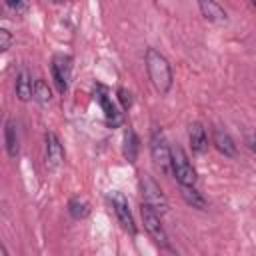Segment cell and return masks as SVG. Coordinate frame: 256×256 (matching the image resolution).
<instances>
[{
    "label": "cell",
    "instance_id": "1",
    "mask_svg": "<svg viewBox=\"0 0 256 256\" xmlns=\"http://www.w3.org/2000/svg\"><path fill=\"white\" fill-rule=\"evenodd\" d=\"M146 70H148V78H150L152 86L160 94H166L172 88V68H170V62L156 48H148L146 50Z\"/></svg>",
    "mask_w": 256,
    "mask_h": 256
},
{
    "label": "cell",
    "instance_id": "2",
    "mask_svg": "<svg viewBox=\"0 0 256 256\" xmlns=\"http://www.w3.org/2000/svg\"><path fill=\"white\" fill-rule=\"evenodd\" d=\"M140 190H142V198H144L142 202L148 204L154 212H158V214H166L168 212V200H166L160 184L152 176L144 174L140 178Z\"/></svg>",
    "mask_w": 256,
    "mask_h": 256
},
{
    "label": "cell",
    "instance_id": "3",
    "mask_svg": "<svg viewBox=\"0 0 256 256\" xmlns=\"http://www.w3.org/2000/svg\"><path fill=\"white\" fill-rule=\"evenodd\" d=\"M172 172L180 186H194L196 184V170L188 162L184 150L180 146L172 148Z\"/></svg>",
    "mask_w": 256,
    "mask_h": 256
},
{
    "label": "cell",
    "instance_id": "4",
    "mask_svg": "<svg viewBox=\"0 0 256 256\" xmlns=\"http://www.w3.org/2000/svg\"><path fill=\"white\" fill-rule=\"evenodd\" d=\"M140 214H142L144 228H146V232L152 236V240H154L156 244L168 248V234H166V230H164V226H162V222H160V214L154 212V210H152L148 204H144V202H142V206H140Z\"/></svg>",
    "mask_w": 256,
    "mask_h": 256
},
{
    "label": "cell",
    "instance_id": "5",
    "mask_svg": "<svg viewBox=\"0 0 256 256\" xmlns=\"http://www.w3.org/2000/svg\"><path fill=\"white\" fill-rule=\"evenodd\" d=\"M150 154H152V160L160 166V170L168 172L172 168V148L168 146L166 136L160 130H154L152 132V138H150Z\"/></svg>",
    "mask_w": 256,
    "mask_h": 256
},
{
    "label": "cell",
    "instance_id": "6",
    "mask_svg": "<svg viewBox=\"0 0 256 256\" xmlns=\"http://www.w3.org/2000/svg\"><path fill=\"white\" fill-rule=\"evenodd\" d=\"M108 198H110V204H112L114 214H116L118 222L122 224V228L126 232H130V234H136V224H134V218H132V212H130L126 196L122 192H118V190H112L108 194Z\"/></svg>",
    "mask_w": 256,
    "mask_h": 256
},
{
    "label": "cell",
    "instance_id": "7",
    "mask_svg": "<svg viewBox=\"0 0 256 256\" xmlns=\"http://www.w3.org/2000/svg\"><path fill=\"white\" fill-rule=\"evenodd\" d=\"M50 72H52V78H54L58 92L64 94L68 90V82H70V74H72V58L66 54L54 56L52 64H50Z\"/></svg>",
    "mask_w": 256,
    "mask_h": 256
},
{
    "label": "cell",
    "instance_id": "8",
    "mask_svg": "<svg viewBox=\"0 0 256 256\" xmlns=\"http://www.w3.org/2000/svg\"><path fill=\"white\" fill-rule=\"evenodd\" d=\"M94 96H96V100H98V104L102 106V110H104V118H106V124L108 126H112V128H116V126H120L122 124V114L116 110V106H114V102H112V98L108 96V90L104 88V86H96V90H94Z\"/></svg>",
    "mask_w": 256,
    "mask_h": 256
},
{
    "label": "cell",
    "instance_id": "9",
    "mask_svg": "<svg viewBox=\"0 0 256 256\" xmlns=\"http://www.w3.org/2000/svg\"><path fill=\"white\" fill-rule=\"evenodd\" d=\"M44 142H46V166L50 170H58L64 162V148L54 132H46Z\"/></svg>",
    "mask_w": 256,
    "mask_h": 256
},
{
    "label": "cell",
    "instance_id": "10",
    "mask_svg": "<svg viewBox=\"0 0 256 256\" xmlns=\"http://www.w3.org/2000/svg\"><path fill=\"white\" fill-rule=\"evenodd\" d=\"M188 140H190V148L194 152H204L208 148V136H206V130L200 122H192L190 128H188Z\"/></svg>",
    "mask_w": 256,
    "mask_h": 256
},
{
    "label": "cell",
    "instance_id": "11",
    "mask_svg": "<svg viewBox=\"0 0 256 256\" xmlns=\"http://www.w3.org/2000/svg\"><path fill=\"white\" fill-rule=\"evenodd\" d=\"M16 96L22 102H28L30 98H34V82L30 80V74L26 70H20L16 76Z\"/></svg>",
    "mask_w": 256,
    "mask_h": 256
},
{
    "label": "cell",
    "instance_id": "12",
    "mask_svg": "<svg viewBox=\"0 0 256 256\" xmlns=\"http://www.w3.org/2000/svg\"><path fill=\"white\" fill-rule=\"evenodd\" d=\"M198 8H200L202 16L206 20H210V22H226V10L218 2L202 0V2H198Z\"/></svg>",
    "mask_w": 256,
    "mask_h": 256
},
{
    "label": "cell",
    "instance_id": "13",
    "mask_svg": "<svg viewBox=\"0 0 256 256\" xmlns=\"http://www.w3.org/2000/svg\"><path fill=\"white\" fill-rule=\"evenodd\" d=\"M4 142H6V152H8V156H10V158H16V156H18L20 146H18V132H16V124H14L12 120H8V122H6V126H4Z\"/></svg>",
    "mask_w": 256,
    "mask_h": 256
},
{
    "label": "cell",
    "instance_id": "14",
    "mask_svg": "<svg viewBox=\"0 0 256 256\" xmlns=\"http://www.w3.org/2000/svg\"><path fill=\"white\" fill-rule=\"evenodd\" d=\"M214 146L224 156H236V144H234L232 136L228 132H224V130H216L214 132Z\"/></svg>",
    "mask_w": 256,
    "mask_h": 256
},
{
    "label": "cell",
    "instance_id": "15",
    "mask_svg": "<svg viewBox=\"0 0 256 256\" xmlns=\"http://www.w3.org/2000/svg\"><path fill=\"white\" fill-rule=\"evenodd\" d=\"M138 136H136V132L132 130V128H128L126 132H124V146H122V152H124V158L128 160V162H136V158H138Z\"/></svg>",
    "mask_w": 256,
    "mask_h": 256
},
{
    "label": "cell",
    "instance_id": "16",
    "mask_svg": "<svg viewBox=\"0 0 256 256\" xmlns=\"http://www.w3.org/2000/svg\"><path fill=\"white\" fill-rule=\"evenodd\" d=\"M180 192H182V198L186 200V204H190L192 208H200V210L206 208V198L194 186H180Z\"/></svg>",
    "mask_w": 256,
    "mask_h": 256
},
{
    "label": "cell",
    "instance_id": "17",
    "mask_svg": "<svg viewBox=\"0 0 256 256\" xmlns=\"http://www.w3.org/2000/svg\"><path fill=\"white\" fill-rule=\"evenodd\" d=\"M68 212H70L72 218L82 220V218H86V216L90 214V204H88L84 198L76 196V198H72V200L68 202Z\"/></svg>",
    "mask_w": 256,
    "mask_h": 256
},
{
    "label": "cell",
    "instance_id": "18",
    "mask_svg": "<svg viewBox=\"0 0 256 256\" xmlns=\"http://www.w3.org/2000/svg\"><path fill=\"white\" fill-rule=\"evenodd\" d=\"M34 100L40 102V104H48L52 100V90L42 78L34 80Z\"/></svg>",
    "mask_w": 256,
    "mask_h": 256
},
{
    "label": "cell",
    "instance_id": "19",
    "mask_svg": "<svg viewBox=\"0 0 256 256\" xmlns=\"http://www.w3.org/2000/svg\"><path fill=\"white\" fill-rule=\"evenodd\" d=\"M118 100H120V104H122V108L124 110H128L130 106H132V94L126 90V88H118Z\"/></svg>",
    "mask_w": 256,
    "mask_h": 256
},
{
    "label": "cell",
    "instance_id": "20",
    "mask_svg": "<svg viewBox=\"0 0 256 256\" xmlns=\"http://www.w3.org/2000/svg\"><path fill=\"white\" fill-rule=\"evenodd\" d=\"M10 44H12V34H10L6 28H2V30H0V50L6 52V50L10 48Z\"/></svg>",
    "mask_w": 256,
    "mask_h": 256
},
{
    "label": "cell",
    "instance_id": "21",
    "mask_svg": "<svg viewBox=\"0 0 256 256\" xmlns=\"http://www.w3.org/2000/svg\"><path fill=\"white\" fill-rule=\"evenodd\" d=\"M6 8L12 10V12H16V14H24L28 10V4L26 2H12V0H8L6 2Z\"/></svg>",
    "mask_w": 256,
    "mask_h": 256
},
{
    "label": "cell",
    "instance_id": "22",
    "mask_svg": "<svg viewBox=\"0 0 256 256\" xmlns=\"http://www.w3.org/2000/svg\"><path fill=\"white\" fill-rule=\"evenodd\" d=\"M250 148H252V152L256 154V138H252V140H250Z\"/></svg>",
    "mask_w": 256,
    "mask_h": 256
},
{
    "label": "cell",
    "instance_id": "23",
    "mask_svg": "<svg viewBox=\"0 0 256 256\" xmlns=\"http://www.w3.org/2000/svg\"><path fill=\"white\" fill-rule=\"evenodd\" d=\"M0 256H8V250H6V246H2V248H0Z\"/></svg>",
    "mask_w": 256,
    "mask_h": 256
},
{
    "label": "cell",
    "instance_id": "24",
    "mask_svg": "<svg viewBox=\"0 0 256 256\" xmlns=\"http://www.w3.org/2000/svg\"><path fill=\"white\" fill-rule=\"evenodd\" d=\"M252 6H254V8H256V2H254V4H252Z\"/></svg>",
    "mask_w": 256,
    "mask_h": 256
}]
</instances>
